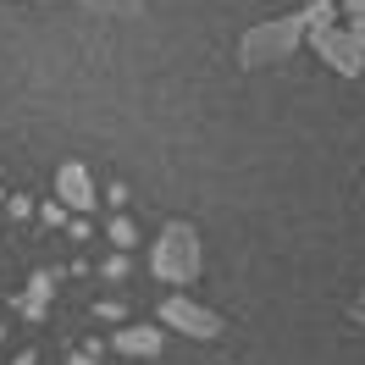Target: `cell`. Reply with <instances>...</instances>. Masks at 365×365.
I'll use <instances>...</instances> for the list:
<instances>
[{
	"label": "cell",
	"mask_w": 365,
	"mask_h": 365,
	"mask_svg": "<svg viewBox=\"0 0 365 365\" xmlns=\"http://www.w3.org/2000/svg\"><path fill=\"white\" fill-rule=\"evenodd\" d=\"M160 327H172V332H182V338H222V316L210 310V304H200V299H188V294H166L160 299Z\"/></svg>",
	"instance_id": "cell-3"
},
{
	"label": "cell",
	"mask_w": 365,
	"mask_h": 365,
	"mask_svg": "<svg viewBox=\"0 0 365 365\" xmlns=\"http://www.w3.org/2000/svg\"><path fill=\"white\" fill-rule=\"evenodd\" d=\"M39 222H45V227H61V222H67V205H61V200H45V205H39Z\"/></svg>",
	"instance_id": "cell-10"
},
{
	"label": "cell",
	"mask_w": 365,
	"mask_h": 365,
	"mask_svg": "<svg viewBox=\"0 0 365 365\" xmlns=\"http://www.w3.org/2000/svg\"><path fill=\"white\" fill-rule=\"evenodd\" d=\"M0 205H11V200H6V194H0Z\"/></svg>",
	"instance_id": "cell-21"
},
{
	"label": "cell",
	"mask_w": 365,
	"mask_h": 365,
	"mask_svg": "<svg viewBox=\"0 0 365 365\" xmlns=\"http://www.w3.org/2000/svg\"><path fill=\"white\" fill-rule=\"evenodd\" d=\"M6 365H39V354H34V349H23V354H11Z\"/></svg>",
	"instance_id": "cell-17"
},
{
	"label": "cell",
	"mask_w": 365,
	"mask_h": 365,
	"mask_svg": "<svg viewBox=\"0 0 365 365\" xmlns=\"http://www.w3.org/2000/svg\"><path fill=\"white\" fill-rule=\"evenodd\" d=\"M310 45H316V56L327 61L332 72H343V78H360L365 72V50L360 39L349 34V28H327V34H310Z\"/></svg>",
	"instance_id": "cell-4"
},
{
	"label": "cell",
	"mask_w": 365,
	"mask_h": 365,
	"mask_svg": "<svg viewBox=\"0 0 365 365\" xmlns=\"http://www.w3.org/2000/svg\"><path fill=\"white\" fill-rule=\"evenodd\" d=\"M67 365H100V360H94L89 349H72V354H67Z\"/></svg>",
	"instance_id": "cell-16"
},
{
	"label": "cell",
	"mask_w": 365,
	"mask_h": 365,
	"mask_svg": "<svg viewBox=\"0 0 365 365\" xmlns=\"http://www.w3.org/2000/svg\"><path fill=\"white\" fill-rule=\"evenodd\" d=\"M343 11H349V17H365V0H343Z\"/></svg>",
	"instance_id": "cell-19"
},
{
	"label": "cell",
	"mask_w": 365,
	"mask_h": 365,
	"mask_svg": "<svg viewBox=\"0 0 365 365\" xmlns=\"http://www.w3.org/2000/svg\"><path fill=\"white\" fill-rule=\"evenodd\" d=\"M56 200L67 210H78V216L94 210V178H89L83 160H61V166H56Z\"/></svg>",
	"instance_id": "cell-5"
},
{
	"label": "cell",
	"mask_w": 365,
	"mask_h": 365,
	"mask_svg": "<svg viewBox=\"0 0 365 365\" xmlns=\"http://www.w3.org/2000/svg\"><path fill=\"white\" fill-rule=\"evenodd\" d=\"M67 232H72V238H78V244H83V238H89L94 227H89V216H72V222H67Z\"/></svg>",
	"instance_id": "cell-14"
},
{
	"label": "cell",
	"mask_w": 365,
	"mask_h": 365,
	"mask_svg": "<svg viewBox=\"0 0 365 365\" xmlns=\"http://www.w3.org/2000/svg\"><path fill=\"white\" fill-rule=\"evenodd\" d=\"M106 277H111V282H122V277H128V255H111V260H106Z\"/></svg>",
	"instance_id": "cell-13"
},
{
	"label": "cell",
	"mask_w": 365,
	"mask_h": 365,
	"mask_svg": "<svg viewBox=\"0 0 365 365\" xmlns=\"http://www.w3.org/2000/svg\"><path fill=\"white\" fill-rule=\"evenodd\" d=\"M160 343H166V332H155V327H122V332H111V349H122V354H138V360L160 354Z\"/></svg>",
	"instance_id": "cell-6"
},
{
	"label": "cell",
	"mask_w": 365,
	"mask_h": 365,
	"mask_svg": "<svg viewBox=\"0 0 365 365\" xmlns=\"http://www.w3.org/2000/svg\"><path fill=\"white\" fill-rule=\"evenodd\" d=\"M150 272L160 282H172V288H188L200 277V232L188 222H166L160 238L150 244Z\"/></svg>",
	"instance_id": "cell-2"
},
{
	"label": "cell",
	"mask_w": 365,
	"mask_h": 365,
	"mask_svg": "<svg viewBox=\"0 0 365 365\" xmlns=\"http://www.w3.org/2000/svg\"><path fill=\"white\" fill-rule=\"evenodd\" d=\"M6 210H11V216H34V200H28V194H11V205H6Z\"/></svg>",
	"instance_id": "cell-15"
},
{
	"label": "cell",
	"mask_w": 365,
	"mask_h": 365,
	"mask_svg": "<svg viewBox=\"0 0 365 365\" xmlns=\"http://www.w3.org/2000/svg\"><path fill=\"white\" fill-rule=\"evenodd\" d=\"M0 338H6V327H0Z\"/></svg>",
	"instance_id": "cell-22"
},
{
	"label": "cell",
	"mask_w": 365,
	"mask_h": 365,
	"mask_svg": "<svg viewBox=\"0 0 365 365\" xmlns=\"http://www.w3.org/2000/svg\"><path fill=\"white\" fill-rule=\"evenodd\" d=\"M83 6H89L94 17H116V23H122V17H138V11H144V0H83Z\"/></svg>",
	"instance_id": "cell-8"
},
{
	"label": "cell",
	"mask_w": 365,
	"mask_h": 365,
	"mask_svg": "<svg viewBox=\"0 0 365 365\" xmlns=\"http://www.w3.org/2000/svg\"><path fill=\"white\" fill-rule=\"evenodd\" d=\"M354 321L365 327V288H360V299H354Z\"/></svg>",
	"instance_id": "cell-20"
},
{
	"label": "cell",
	"mask_w": 365,
	"mask_h": 365,
	"mask_svg": "<svg viewBox=\"0 0 365 365\" xmlns=\"http://www.w3.org/2000/svg\"><path fill=\"white\" fill-rule=\"evenodd\" d=\"M349 34H354V39H360V50H365V17H354V23H349Z\"/></svg>",
	"instance_id": "cell-18"
},
{
	"label": "cell",
	"mask_w": 365,
	"mask_h": 365,
	"mask_svg": "<svg viewBox=\"0 0 365 365\" xmlns=\"http://www.w3.org/2000/svg\"><path fill=\"white\" fill-rule=\"evenodd\" d=\"M50 294H56V272H34V277H28V294H23V316L28 321H45Z\"/></svg>",
	"instance_id": "cell-7"
},
{
	"label": "cell",
	"mask_w": 365,
	"mask_h": 365,
	"mask_svg": "<svg viewBox=\"0 0 365 365\" xmlns=\"http://www.w3.org/2000/svg\"><path fill=\"white\" fill-rule=\"evenodd\" d=\"M304 39H310L304 11H282L272 23H255L250 34L238 39V61H244V67H277V61H288Z\"/></svg>",
	"instance_id": "cell-1"
},
{
	"label": "cell",
	"mask_w": 365,
	"mask_h": 365,
	"mask_svg": "<svg viewBox=\"0 0 365 365\" xmlns=\"http://www.w3.org/2000/svg\"><path fill=\"white\" fill-rule=\"evenodd\" d=\"M106 205L122 216V205H128V188H122V182H111V188H106Z\"/></svg>",
	"instance_id": "cell-11"
},
{
	"label": "cell",
	"mask_w": 365,
	"mask_h": 365,
	"mask_svg": "<svg viewBox=\"0 0 365 365\" xmlns=\"http://www.w3.org/2000/svg\"><path fill=\"white\" fill-rule=\"evenodd\" d=\"M94 316H100V321H122V304H116V299H100V304H94Z\"/></svg>",
	"instance_id": "cell-12"
},
{
	"label": "cell",
	"mask_w": 365,
	"mask_h": 365,
	"mask_svg": "<svg viewBox=\"0 0 365 365\" xmlns=\"http://www.w3.org/2000/svg\"><path fill=\"white\" fill-rule=\"evenodd\" d=\"M111 244H116V255H128L138 244V227H133V216H111Z\"/></svg>",
	"instance_id": "cell-9"
}]
</instances>
